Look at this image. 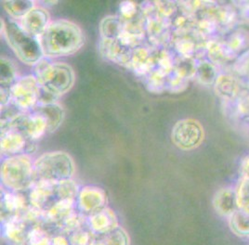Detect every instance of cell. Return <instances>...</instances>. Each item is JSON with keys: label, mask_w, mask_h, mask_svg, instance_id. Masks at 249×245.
I'll return each instance as SVG.
<instances>
[{"label": "cell", "mask_w": 249, "mask_h": 245, "mask_svg": "<svg viewBox=\"0 0 249 245\" xmlns=\"http://www.w3.org/2000/svg\"><path fill=\"white\" fill-rule=\"evenodd\" d=\"M222 104L232 120L249 125V88L245 87L234 101Z\"/></svg>", "instance_id": "17"}, {"label": "cell", "mask_w": 249, "mask_h": 245, "mask_svg": "<svg viewBox=\"0 0 249 245\" xmlns=\"http://www.w3.org/2000/svg\"><path fill=\"white\" fill-rule=\"evenodd\" d=\"M140 13V7L133 1H123L119 4V18L122 20L135 19Z\"/></svg>", "instance_id": "38"}, {"label": "cell", "mask_w": 249, "mask_h": 245, "mask_svg": "<svg viewBox=\"0 0 249 245\" xmlns=\"http://www.w3.org/2000/svg\"><path fill=\"white\" fill-rule=\"evenodd\" d=\"M2 204L9 212H16L24 208L25 200L21 194L9 191L3 194Z\"/></svg>", "instance_id": "34"}, {"label": "cell", "mask_w": 249, "mask_h": 245, "mask_svg": "<svg viewBox=\"0 0 249 245\" xmlns=\"http://www.w3.org/2000/svg\"><path fill=\"white\" fill-rule=\"evenodd\" d=\"M82 218L78 214H72L68 216L65 220L62 221V224L65 229L67 230H74L78 229L79 227L82 225Z\"/></svg>", "instance_id": "42"}, {"label": "cell", "mask_w": 249, "mask_h": 245, "mask_svg": "<svg viewBox=\"0 0 249 245\" xmlns=\"http://www.w3.org/2000/svg\"><path fill=\"white\" fill-rule=\"evenodd\" d=\"M205 140V129L202 123L194 118L181 119L173 125L171 140L181 151L197 149Z\"/></svg>", "instance_id": "7"}, {"label": "cell", "mask_w": 249, "mask_h": 245, "mask_svg": "<svg viewBox=\"0 0 249 245\" xmlns=\"http://www.w3.org/2000/svg\"><path fill=\"white\" fill-rule=\"evenodd\" d=\"M100 51L101 54L108 61H113L116 64L130 69L133 51L124 48L118 40L101 39Z\"/></svg>", "instance_id": "15"}, {"label": "cell", "mask_w": 249, "mask_h": 245, "mask_svg": "<svg viewBox=\"0 0 249 245\" xmlns=\"http://www.w3.org/2000/svg\"><path fill=\"white\" fill-rule=\"evenodd\" d=\"M122 31L123 21L119 16H106L100 23V35L102 39L117 40Z\"/></svg>", "instance_id": "24"}, {"label": "cell", "mask_w": 249, "mask_h": 245, "mask_svg": "<svg viewBox=\"0 0 249 245\" xmlns=\"http://www.w3.org/2000/svg\"><path fill=\"white\" fill-rule=\"evenodd\" d=\"M76 204L84 213L94 214L106 207L107 195L105 191L100 187L86 186L79 191Z\"/></svg>", "instance_id": "11"}, {"label": "cell", "mask_w": 249, "mask_h": 245, "mask_svg": "<svg viewBox=\"0 0 249 245\" xmlns=\"http://www.w3.org/2000/svg\"><path fill=\"white\" fill-rule=\"evenodd\" d=\"M244 88L242 82L230 69L220 71L213 86L216 96L221 100L222 103L234 101Z\"/></svg>", "instance_id": "9"}, {"label": "cell", "mask_w": 249, "mask_h": 245, "mask_svg": "<svg viewBox=\"0 0 249 245\" xmlns=\"http://www.w3.org/2000/svg\"><path fill=\"white\" fill-rule=\"evenodd\" d=\"M43 58L34 66V74L36 77L43 91L59 99L70 91L75 82L73 67L61 61H49Z\"/></svg>", "instance_id": "2"}, {"label": "cell", "mask_w": 249, "mask_h": 245, "mask_svg": "<svg viewBox=\"0 0 249 245\" xmlns=\"http://www.w3.org/2000/svg\"><path fill=\"white\" fill-rule=\"evenodd\" d=\"M156 49L151 46H142L132 51L130 69L136 75L144 77L155 71Z\"/></svg>", "instance_id": "13"}, {"label": "cell", "mask_w": 249, "mask_h": 245, "mask_svg": "<svg viewBox=\"0 0 249 245\" xmlns=\"http://www.w3.org/2000/svg\"><path fill=\"white\" fill-rule=\"evenodd\" d=\"M56 197V183L36 180L32 186L29 201L33 208L43 210Z\"/></svg>", "instance_id": "16"}, {"label": "cell", "mask_w": 249, "mask_h": 245, "mask_svg": "<svg viewBox=\"0 0 249 245\" xmlns=\"http://www.w3.org/2000/svg\"><path fill=\"white\" fill-rule=\"evenodd\" d=\"M73 200H57L54 204H52V206L49 207V210L46 212V216L52 221L62 222L73 214Z\"/></svg>", "instance_id": "26"}, {"label": "cell", "mask_w": 249, "mask_h": 245, "mask_svg": "<svg viewBox=\"0 0 249 245\" xmlns=\"http://www.w3.org/2000/svg\"><path fill=\"white\" fill-rule=\"evenodd\" d=\"M51 245H69V243L62 236H57L55 238H52Z\"/></svg>", "instance_id": "44"}, {"label": "cell", "mask_w": 249, "mask_h": 245, "mask_svg": "<svg viewBox=\"0 0 249 245\" xmlns=\"http://www.w3.org/2000/svg\"><path fill=\"white\" fill-rule=\"evenodd\" d=\"M44 58L55 59L75 54L83 48L85 34L82 28L72 20H52L38 38Z\"/></svg>", "instance_id": "1"}, {"label": "cell", "mask_w": 249, "mask_h": 245, "mask_svg": "<svg viewBox=\"0 0 249 245\" xmlns=\"http://www.w3.org/2000/svg\"><path fill=\"white\" fill-rule=\"evenodd\" d=\"M230 70L238 77L244 87L249 88V50L239 56Z\"/></svg>", "instance_id": "30"}, {"label": "cell", "mask_w": 249, "mask_h": 245, "mask_svg": "<svg viewBox=\"0 0 249 245\" xmlns=\"http://www.w3.org/2000/svg\"><path fill=\"white\" fill-rule=\"evenodd\" d=\"M7 128L21 133L29 141H36L48 132V122L37 112H21L10 121H1V130Z\"/></svg>", "instance_id": "8"}, {"label": "cell", "mask_w": 249, "mask_h": 245, "mask_svg": "<svg viewBox=\"0 0 249 245\" xmlns=\"http://www.w3.org/2000/svg\"><path fill=\"white\" fill-rule=\"evenodd\" d=\"M20 78L18 69L14 62L8 57H1V87L11 88Z\"/></svg>", "instance_id": "28"}, {"label": "cell", "mask_w": 249, "mask_h": 245, "mask_svg": "<svg viewBox=\"0 0 249 245\" xmlns=\"http://www.w3.org/2000/svg\"><path fill=\"white\" fill-rule=\"evenodd\" d=\"M240 178L249 179V154L247 155L240 164Z\"/></svg>", "instance_id": "43"}, {"label": "cell", "mask_w": 249, "mask_h": 245, "mask_svg": "<svg viewBox=\"0 0 249 245\" xmlns=\"http://www.w3.org/2000/svg\"><path fill=\"white\" fill-rule=\"evenodd\" d=\"M27 239L30 245H51L52 242L48 233L39 227L32 228L27 234Z\"/></svg>", "instance_id": "39"}, {"label": "cell", "mask_w": 249, "mask_h": 245, "mask_svg": "<svg viewBox=\"0 0 249 245\" xmlns=\"http://www.w3.org/2000/svg\"><path fill=\"white\" fill-rule=\"evenodd\" d=\"M28 140L20 132L11 128L1 130V151L12 155L21 154L27 147Z\"/></svg>", "instance_id": "20"}, {"label": "cell", "mask_w": 249, "mask_h": 245, "mask_svg": "<svg viewBox=\"0 0 249 245\" xmlns=\"http://www.w3.org/2000/svg\"><path fill=\"white\" fill-rule=\"evenodd\" d=\"M230 229L240 238H249V212L238 209L228 218Z\"/></svg>", "instance_id": "25"}, {"label": "cell", "mask_w": 249, "mask_h": 245, "mask_svg": "<svg viewBox=\"0 0 249 245\" xmlns=\"http://www.w3.org/2000/svg\"><path fill=\"white\" fill-rule=\"evenodd\" d=\"M1 22L3 36L19 61L33 67L41 61L44 55L37 37L22 30L16 20H1Z\"/></svg>", "instance_id": "3"}, {"label": "cell", "mask_w": 249, "mask_h": 245, "mask_svg": "<svg viewBox=\"0 0 249 245\" xmlns=\"http://www.w3.org/2000/svg\"><path fill=\"white\" fill-rule=\"evenodd\" d=\"M52 21L50 11L45 7L36 5L18 22L22 30L35 37L39 38Z\"/></svg>", "instance_id": "10"}, {"label": "cell", "mask_w": 249, "mask_h": 245, "mask_svg": "<svg viewBox=\"0 0 249 245\" xmlns=\"http://www.w3.org/2000/svg\"><path fill=\"white\" fill-rule=\"evenodd\" d=\"M208 61L214 63L223 71L231 68L236 57L231 54L221 38H215L208 41L205 47V56Z\"/></svg>", "instance_id": "12"}, {"label": "cell", "mask_w": 249, "mask_h": 245, "mask_svg": "<svg viewBox=\"0 0 249 245\" xmlns=\"http://www.w3.org/2000/svg\"><path fill=\"white\" fill-rule=\"evenodd\" d=\"M34 168L36 180L52 183L73 179L75 172L72 156L62 151L43 153L34 161Z\"/></svg>", "instance_id": "4"}, {"label": "cell", "mask_w": 249, "mask_h": 245, "mask_svg": "<svg viewBox=\"0 0 249 245\" xmlns=\"http://www.w3.org/2000/svg\"><path fill=\"white\" fill-rule=\"evenodd\" d=\"M4 235L12 242L21 243L24 237V226L21 219L12 217L3 227Z\"/></svg>", "instance_id": "31"}, {"label": "cell", "mask_w": 249, "mask_h": 245, "mask_svg": "<svg viewBox=\"0 0 249 245\" xmlns=\"http://www.w3.org/2000/svg\"><path fill=\"white\" fill-rule=\"evenodd\" d=\"M11 103L21 112H32L39 103L41 88L35 74L21 76L11 87Z\"/></svg>", "instance_id": "6"}, {"label": "cell", "mask_w": 249, "mask_h": 245, "mask_svg": "<svg viewBox=\"0 0 249 245\" xmlns=\"http://www.w3.org/2000/svg\"><path fill=\"white\" fill-rule=\"evenodd\" d=\"M220 38L236 58L249 50V31L243 27L238 26Z\"/></svg>", "instance_id": "21"}, {"label": "cell", "mask_w": 249, "mask_h": 245, "mask_svg": "<svg viewBox=\"0 0 249 245\" xmlns=\"http://www.w3.org/2000/svg\"><path fill=\"white\" fill-rule=\"evenodd\" d=\"M191 80H188L186 78L177 74L176 72H172L166 80V91L170 92V93H181V92L185 91Z\"/></svg>", "instance_id": "36"}, {"label": "cell", "mask_w": 249, "mask_h": 245, "mask_svg": "<svg viewBox=\"0 0 249 245\" xmlns=\"http://www.w3.org/2000/svg\"><path fill=\"white\" fill-rule=\"evenodd\" d=\"M89 222L91 229L101 234H106L119 228V221L114 211L105 207L89 216Z\"/></svg>", "instance_id": "18"}, {"label": "cell", "mask_w": 249, "mask_h": 245, "mask_svg": "<svg viewBox=\"0 0 249 245\" xmlns=\"http://www.w3.org/2000/svg\"><path fill=\"white\" fill-rule=\"evenodd\" d=\"M1 181L11 192L30 190L36 181L31 157L18 154L6 158L1 165Z\"/></svg>", "instance_id": "5"}, {"label": "cell", "mask_w": 249, "mask_h": 245, "mask_svg": "<svg viewBox=\"0 0 249 245\" xmlns=\"http://www.w3.org/2000/svg\"><path fill=\"white\" fill-rule=\"evenodd\" d=\"M166 80L165 77L156 71H153L145 77V87L147 90L154 94H161L166 91Z\"/></svg>", "instance_id": "35"}, {"label": "cell", "mask_w": 249, "mask_h": 245, "mask_svg": "<svg viewBox=\"0 0 249 245\" xmlns=\"http://www.w3.org/2000/svg\"><path fill=\"white\" fill-rule=\"evenodd\" d=\"M221 70L206 57L197 59L195 79L204 87H213Z\"/></svg>", "instance_id": "22"}, {"label": "cell", "mask_w": 249, "mask_h": 245, "mask_svg": "<svg viewBox=\"0 0 249 245\" xmlns=\"http://www.w3.org/2000/svg\"><path fill=\"white\" fill-rule=\"evenodd\" d=\"M176 60V54L169 48L156 49V67L154 71L168 77L174 71Z\"/></svg>", "instance_id": "23"}, {"label": "cell", "mask_w": 249, "mask_h": 245, "mask_svg": "<svg viewBox=\"0 0 249 245\" xmlns=\"http://www.w3.org/2000/svg\"><path fill=\"white\" fill-rule=\"evenodd\" d=\"M196 59H186L177 57L174 72L188 80H193L195 79L196 71Z\"/></svg>", "instance_id": "33"}, {"label": "cell", "mask_w": 249, "mask_h": 245, "mask_svg": "<svg viewBox=\"0 0 249 245\" xmlns=\"http://www.w3.org/2000/svg\"><path fill=\"white\" fill-rule=\"evenodd\" d=\"M235 190L237 193L239 209L249 212V179L240 178Z\"/></svg>", "instance_id": "37"}, {"label": "cell", "mask_w": 249, "mask_h": 245, "mask_svg": "<svg viewBox=\"0 0 249 245\" xmlns=\"http://www.w3.org/2000/svg\"><path fill=\"white\" fill-rule=\"evenodd\" d=\"M78 185L73 179L56 183L57 200H73L75 201L79 193Z\"/></svg>", "instance_id": "32"}, {"label": "cell", "mask_w": 249, "mask_h": 245, "mask_svg": "<svg viewBox=\"0 0 249 245\" xmlns=\"http://www.w3.org/2000/svg\"><path fill=\"white\" fill-rule=\"evenodd\" d=\"M91 243L90 236L86 231H76L70 238L71 245H90Z\"/></svg>", "instance_id": "41"}, {"label": "cell", "mask_w": 249, "mask_h": 245, "mask_svg": "<svg viewBox=\"0 0 249 245\" xmlns=\"http://www.w3.org/2000/svg\"><path fill=\"white\" fill-rule=\"evenodd\" d=\"M237 13H238L239 23L249 24V1L233 2Z\"/></svg>", "instance_id": "40"}, {"label": "cell", "mask_w": 249, "mask_h": 245, "mask_svg": "<svg viewBox=\"0 0 249 245\" xmlns=\"http://www.w3.org/2000/svg\"><path fill=\"white\" fill-rule=\"evenodd\" d=\"M212 204L218 215L229 218L239 209L236 190L230 187L219 189L213 197Z\"/></svg>", "instance_id": "14"}, {"label": "cell", "mask_w": 249, "mask_h": 245, "mask_svg": "<svg viewBox=\"0 0 249 245\" xmlns=\"http://www.w3.org/2000/svg\"><path fill=\"white\" fill-rule=\"evenodd\" d=\"M33 112H37L45 117L48 122L49 133L56 131L62 125L65 117L64 108L57 102L39 103Z\"/></svg>", "instance_id": "19"}, {"label": "cell", "mask_w": 249, "mask_h": 245, "mask_svg": "<svg viewBox=\"0 0 249 245\" xmlns=\"http://www.w3.org/2000/svg\"><path fill=\"white\" fill-rule=\"evenodd\" d=\"M90 245H129V237L122 228L104 234L99 240L92 241Z\"/></svg>", "instance_id": "29"}, {"label": "cell", "mask_w": 249, "mask_h": 245, "mask_svg": "<svg viewBox=\"0 0 249 245\" xmlns=\"http://www.w3.org/2000/svg\"><path fill=\"white\" fill-rule=\"evenodd\" d=\"M36 5L35 1H3L2 6L11 19L21 20Z\"/></svg>", "instance_id": "27"}]
</instances>
